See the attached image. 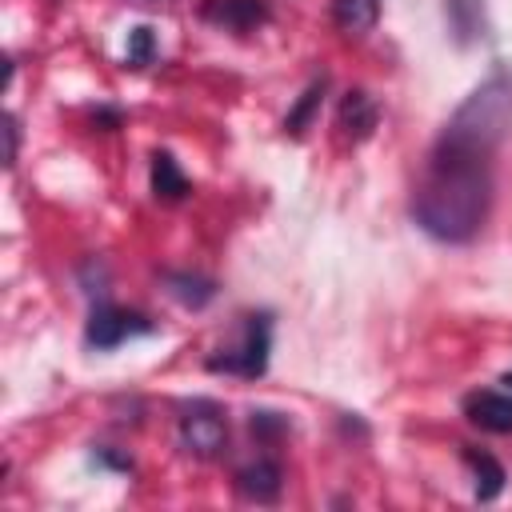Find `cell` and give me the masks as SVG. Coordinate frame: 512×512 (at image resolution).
I'll return each instance as SVG.
<instances>
[{
  "label": "cell",
  "mask_w": 512,
  "mask_h": 512,
  "mask_svg": "<svg viewBox=\"0 0 512 512\" xmlns=\"http://www.w3.org/2000/svg\"><path fill=\"white\" fill-rule=\"evenodd\" d=\"M236 488L256 504H272L280 496V488H284V472H280L276 460H252V464H244L236 472Z\"/></svg>",
  "instance_id": "obj_7"
},
{
  "label": "cell",
  "mask_w": 512,
  "mask_h": 512,
  "mask_svg": "<svg viewBox=\"0 0 512 512\" xmlns=\"http://www.w3.org/2000/svg\"><path fill=\"white\" fill-rule=\"evenodd\" d=\"M4 136H8V152H4V164H16V144H20V124H16V116H12V112L4 116Z\"/></svg>",
  "instance_id": "obj_16"
},
{
  "label": "cell",
  "mask_w": 512,
  "mask_h": 512,
  "mask_svg": "<svg viewBox=\"0 0 512 512\" xmlns=\"http://www.w3.org/2000/svg\"><path fill=\"white\" fill-rule=\"evenodd\" d=\"M148 332H156V324H152L144 312L120 308V304H108V300L92 304L88 324H84V340H88V348H96V352H112V348L128 344L132 336H148Z\"/></svg>",
  "instance_id": "obj_3"
},
{
  "label": "cell",
  "mask_w": 512,
  "mask_h": 512,
  "mask_svg": "<svg viewBox=\"0 0 512 512\" xmlns=\"http://www.w3.org/2000/svg\"><path fill=\"white\" fill-rule=\"evenodd\" d=\"M376 120H380V108H376V100L368 96V92H348L344 100H340V112H336V124L344 128V136H352V140H368L372 136V128H376Z\"/></svg>",
  "instance_id": "obj_8"
},
{
  "label": "cell",
  "mask_w": 512,
  "mask_h": 512,
  "mask_svg": "<svg viewBox=\"0 0 512 512\" xmlns=\"http://www.w3.org/2000/svg\"><path fill=\"white\" fill-rule=\"evenodd\" d=\"M268 352H272V316L252 312V316H244L240 336L232 344H224L216 356H208V372H228V376L256 380L268 368Z\"/></svg>",
  "instance_id": "obj_2"
},
{
  "label": "cell",
  "mask_w": 512,
  "mask_h": 512,
  "mask_svg": "<svg viewBox=\"0 0 512 512\" xmlns=\"http://www.w3.org/2000/svg\"><path fill=\"white\" fill-rule=\"evenodd\" d=\"M464 460H468V468L476 476V500H496L504 492V480H508L504 476V464L496 456L480 452V448H464Z\"/></svg>",
  "instance_id": "obj_12"
},
{
  "label": "cell",
  "mask_w": 512,
  "mask_h": 512,
  "mask_svg": "<svg viewBox=\"0 0 512 512\" xmlns=\"http://www.w3.org/2000/svg\"><path fill=\"white\" fill-rule=\"evenodd\" d=\"M188 176H184V168L176 164V156L172 152H156L152 156V196L156 200H184L188 196Z\"/></svg>",
  "instance_id": "obj_10"
},
{
  "label": "cell",
  "mask_w": 512,
  "mask_h": 512,
  "mask_svg": "<svg viewBox=\"0 0 512 512\" xmlns=\"http://www.w3.org/2000/svg\"><path fill=\"white\" fill-rule=\"evenodd\" d=\"M512 132V72L496 68L440 128L412 192V220L440 244H468L492 208V156Z\"/></svg>",
  "instance_id": "obj_1"
},
{
  "label": "cell",
  "mask_w": 512,
  "mask_h": 512,
  "mask_svg": "<svg viewBox=\"0 0 512 512\" xmlns=\"http://www.w3.org/2000/svg\"><path fill=\"white\" fill-rule=\"evenodd\" d=\"M464 416L484 428V432H512V392L496 388H480L464 396Z\"/></svg>",
  "instance_id": "obj_5"
},
{
  "label": "cell",
  "mask_w": 512,
  "mask_h": 512,
  "mask_svg": "<svg viewBox=\"0 0 512 512\" xmlns=\"http://www.w3.org/2000/svg\"><path fill=\"white\" fill-rule=\"evenodd\" d=\"M444 20L456 44H472L484 36V0H444Z\"/></svg>",
  "instance_id": "obj_9"
},
{
  "label": "cell",
  "mask_w": 512,
  "mask_h": 512,
  "mask_svg": "<svg viewBox=\"0 0 512 512\" xmlns=\"http://www.w3.org/2000/svg\"><path fill=\"white\" fill-rule=\"evenodd\" d=\"M204 16L228 32H252L268 20V4L264 0H208Z\"/></svg>",
  "instance_id": "obj_6"
},
{
  "label": "cell",
  "mask_w": 512,
  "mask_h": 512,
  "mask_svg": "<svg viewBox=\"0 0 512 512\" xmlns=\"http://www.w3.org/2000/svg\"><path fill=\"white\" fill-rule=\"evenodd\" d=\"M500 388H504V392H512V372H508V376H500Z\"/></svg>",
  "instance_id": "obj_17"
},
{
  "label": "cell",
  "mask_w": 512,
  "mask_h": 512,
  "mask_svg": "<svg viewBox=\"0 0 512 512\" xmlns=\"http://www.w3.org/2000/svg\"><path fill=\"white\" fill-rule=\"evenodd\" d=\"M332 20L348 36H364L380 20V0H332Z\"/></svg>",
  "instance_id": "obj_11"
},
{
  "label": "cell",
  "mask_w": 512,
  "mask_h": 512,
  "mask_svg": "<svg viewBox=\"0 0 512 512\" xmlns=\"http://www.w3.org/2000/svg\"><path fill=\"white\" fill-rule=\"evenodd\" d=\"M164 288L168 296H176L184 308H204L212 296H216V284L208 276H196V272H164Z\"/></svg>",
  "instance_id": "obj_13"
},
{
  "label": "cell",
  "mask_w": 512,
  "mask_h": 512,
  "mask_svg": "<svg viewBox=\"0 0 512 512\" xmlns=\"http://www.w3.org/2000/svg\"><path fill=\"white\" fill-rule=\"evenodd\" d=\"M320 96H324V76H320V80H316V84H312V88L300 96V104H296V112L284 120V128H288V132H304V120L312 116V108L320 104Z\"/></svg>",
  "instance_id": "obj_15"
},
{
  "label": "cell",
  "mask_w": 512,
  "mask_h": 512,
  "mask_svg": "<svg viewBox=\"0 0 512 512\" xmlns=\"http://www.w3.org/2000/svg\"><path fill=\"white\" fill-rule=\"evenodd\" d=\"M176 436H180L184 452H192L200 460H216L228 444V420L212 400H192L176 420Z\"/></svg>",
  "instance_id": "obj_4"
},
{
  "label": "cell",
  "mask_w": 512,
  "mask_h": 512,
  "mask_svg": "<svg viewBox=\"0 0 512 512\" xmlns=\"http://www.w3.org/2000/svg\"><path fill=\"white\" fill-rule=\"evenodd\" d=\"M152 56H156V36H152V28H132L128 32V68H144V64H152Z\"/></svg>",
  "instance_id": "obj_14"
}]
</instances>
